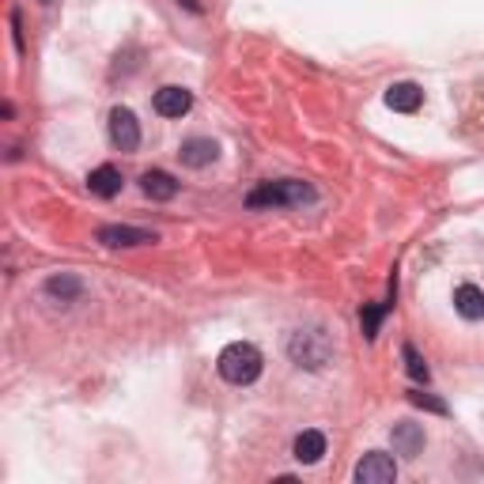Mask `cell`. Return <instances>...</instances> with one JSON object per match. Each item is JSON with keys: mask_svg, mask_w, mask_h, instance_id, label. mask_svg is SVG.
Returning a JSON list of instances; mask_svg holds the SVG:
<instances>
[{"mask_svg": "<svg viewBox=\"0 0 484 484\" xmlns=\"http://www.w3.org/2000/svg\"><path fill=\"white\" fill-rule=\"evenodd\" d=\"M390 306H394V296H390V299H386V303H367V306H363V311H360V322H363V333H367V337H371V341L379 337V325H382V318H386V315H390Z\"/></svg>", "mask_w": 484, "mask_h": 484, "instance_id": "2e32d148", "label": "cell"}, {"mask_svg": "<svg viewBox=\"0 0 484 484\" xmlns=\"http://www.w3.org/2000/svg\"><path fill=\"white\" fill-rule=\"evenodd\" d=\"M38 5H42V8H50V5H57V0H38Z\"/></svg>", "mask_w": 484, "mask_h": 484, "instance_id": "ffe728a7", "label": "cell"}, {"mask_svg": "<svg viewBox=\"0 0 484 484\" xmlns=\"http://www.w3.org/2000/svg\"><path fill=\"white\" fill-rule=\"evenodd\" d=\"M261 367H265V360H261V352H258V344H250V341H231L224 352H220V360H216L220 379L231 382V386H250V382H258Z\"/></svg>", "mask_w": 484, "mask_h": 484, "instance_id": "7a4b0ae2", "label": "cell"}, {"mask_svg": "<svg viewBox=\"0 0 484 484\" xmlns=\"http://www.w3.org/2000/svg\"><path fill=\"white\" fill-rule=\"evenodd\" d=\"M151 106H156L160 118H186V114L193 110V91H186L178 84H167V87L156 91Z\"/></svg>", "mask_w": 484, "mask_h": 484, "instance_id": "52a82bcc", "label": "cell"}, {"mask_svg": "<svg viewBox=\"0 0 484 484\" xmlns=\"http://www.w3.org/2000/svg\"><path fill=\"white\" fill-rule=\"evenodd\" d=\"M356 480H360V484H394V480H397V461H394V454H386V451L363 454L360 466H356Z\"/></svg>", "mask_w": 484, "mask_h": 484, "instance_id": "8992f818", "label": "cell"}, {"mask_svg": "<svg viewBox=\"0 0 484 484\" xmlns=\"http://www.w3.org/2000/svg\"><path fill=\"white\" fill-rule=\"evenodd\" d=\"M110 144L118 151H137L141 148V122L129 106H114L110 110Z\"/></svg>", "mask_w": 484, "mask_h": 484, "instance_id": "5b68a950", "label": "cell"}, {"mask_svg": "<svg viewBox=\"0 0 484 484\" xmlns=\"http://www.w3.org/2000/svg\"><path fill=\"white\" fill-rule=\"evenodd\" d=\"M178 5H186L189 12H201V5H197V0H178Z\"/></svg>", "mask_w": 484, "mask_h": 484, "instance_id": "d6986e66", "label": "cell"}, {"mask_svg": "<svg viewBox=\"0 0 484 484\" xmlns=\"http://www.w3.org/2000/svg\"><path fill=\"white\" fill-rule=\"evenodd\" d=\"M318 201V189L311 182L299 178H277V182H261L246 193V208H296V205H311Z\"/></svg>", "mask_w": 484, "mask_h": 484, "instance_id": "6da1fadb", "label": "cell"}, {"mask_svg": "<svg viewBox=\"0 0 484 484\" xmlns=\"http://www.w3.org/2000/svg\"><path fill=\"white\" fill-rule=\"evenodd\" d=\"M454 311L466 322H480L484 318V292L477 284H458L454 288Z\"/></svg>", "mask_w": 484, "mask_h": 484, "instance_id": "7c38bea8", "label": "cell"}, {"mask_svg": "<svg viewBox=\"0 0 484 484\" xmlns=\"http://www.w3.org/2000/svg\"><path fill=\"white\" fill-rule=\"evenodd\" d=\"M178 160L189 170H205V167H212V163L220 160V144L212 141V137H189V141H182Z\"/></svg>", "mask_w": 484, "mask_h": 484, "instance_id": "ba28073f", "label": "cell"}, {"mask_svg": "<svg viewBox=\"0 0 484 484\" xmlns=\"http://www.w3.org/2000/svg\"><path fill=\"white\" fill-rule=\"evenodd\" d=\"M390 439H394V454H401V458H420L424 447H428V435H424V428L413 420H397Z\"/></svg>", "mask_w": 484, "mask_h": 484, "instance_id": "9c48e42d", "label": "cell"}, {"mask_svg": "<svg viewBox=\"0 0 484 484\" xmlns=\"http://www.w3.org/2000/svg\"><path fill=\"white\" fill-rule=\"evenodd\" d=\"M409 401L416 405V409H428V413H439V416H447V413H451V405H447V401H439V397L424 394V390H409Z\"/></svg>", "mask_w": 484, "mask_h": 484, "instance_id": "ac0fdd59", "label": "cell"}, {"mask_svg": "<svg viewBox=\"0 0 484 484\" xmlns=\"http://www.w3.org/2000/svg\"><path fill=\"white\" fill-rule=\"evenodd\" d=\"M401 356H405V371H409V379H416V382H428L432 379L428 363H424V356L416 352V344H401Z\"/></svg>", "mask_w": 484, "mask_h": 484, "instance_id": "e0dca14e", "label": "cell"}, {"mask_svg": "<svg viewBox=\"0 0 484 484\" xmlns=\"http://www.w3.org/2000/svg\"><path fill=\"white\" fill-rule=\"evenodd\" d=\"M84 292H87V284L76 277V273H57V277L46 280V296L57 299V303H76Z\"/></svg>", "mask_w": 484, "mask_h": 484, "instance_id": "4fadbf2b", "label": "cell"}, {"mask_svg": "<svg viewBox=\"0 0 484 484\" xmlns=\"http://www.w3.org/2000/svg\"><path fill=\"white\" fill-rule=\"evenodd\" d=\"M95 239H99L106 250H129V246H151V242H160L156 231L129 227V224H106V227L95 231Z\"/></svg>", "mask_w": 484, "mask_h": 484, "instance_id": "277c9868", "label": "cell"}, {"mask_svg": "<svg viewBox=\"0 0 484 484\" xmlns=\"http://www.w3.org/2000/svg\"><path fill=\"white\" fill-rule=\"evenodd\" d=\"M141 189H144V197H151V201H174L178 182H174V174H167V170H144Z\"/></svg>", "mask_w": 484, "mask_h": 484, "instance_id": "9a60e30c", "label": "cell"}, {"mask_svg": "<svg viewBox=\"0 0 484 484\" xmlns=\"http://www.w3.org/2000/svg\"><path fill=\"white\" fill-rule=\"evenodd\" d=\"M386 106L397 110V114H416L424 106V87L409 84V80L390 84V87H386Z\"/></svg>", "mask_w": 484, "mask_h": 484, "instance_id": "30bf717a", "label": "cell"}, {"mask_svg": "<svg viewBox=\"0 0 484 484\" xmlns=\"http://www.w3.org/2000/svg\"><path fill=\"white\" fill-rule=\"evenodd\" d=\"M87 189H91V197H103V201L118 197V193H122V170L114 167V163L95 167V170L87 174Z\"/></svg>", "mask_w": 484, "mask_h": 484, "instance_id": "8fae6325", "label": "cell"}, {"mask_svg": "<svg viewBox=\"0 0 484 484\" xmlns=\"http://www.w3.org/2000/svg\"><path fill=\"white\" fill-rule=\"evenodd\" d=\"M292 454H296V461H303V466H315V461H322V454H325V435L315 432V428L299 432L296 443H292Z\"/></svg>", "mask_w": 484, "mask_h": 484, "instance_id": "5bb4252c", "label": "cell"}, {"mask_svg": "<svg viewBox=\"0 0 484 484\" xmlns=\"http://www.w3.org/2000/svg\"><path fill=\"white\" fill-rule=\"evenodd\" d=\"M288 356H292V363L306 367V371H322V367L329 363V356H333V341H329V333L322 325L296 329V333L288 337Z\"/></svg>", "mask_w": 484, "mask_h": 484, "instance_id": "3957f363", "label": "cell"}]
</instances>
